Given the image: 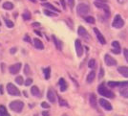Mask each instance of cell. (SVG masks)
<instances>
[{"label":"cell","mask_w":128,"mask_h":116,"mask_svg":"<svg viewBox=\"0 0 128 116\" xmlns=\"http://www.w3.org/2000/svg\"><path fill=\"white\" fill-rule=\"evenodd\" d=\"M0 116H11L6 109L4 105H0Z\"/></svg>","instance_id":"obj_21"},{"label":"cell","mask_w":128,"mask_h":116,"mask_svg":"<svg viewBox=\"0 0 128 116\" xmlns=\"http://www.w3.org/2000/svg\"><path fill=\"white\" fill-rule=\"evenodd\" d=\"M32 84V79H31V78H28V79L25 81V85H27V86L31 85Z\"/></svg>","instance_id":"obj_37"},{"label":"cell","mask_w":128,"mask_h":116,"mask_svg":"<svg viewBox=\"0 0 128 116\" xmlns=\"http://www.w3.org/2000/svg\"><path fill=\"white\" fill-rule=\"evenodd\" d=\"M32 26H34V27H39V26H40V23H38V22H34V23H32Z\"/></svg>","instance_id":"obj_47"},{"label":"cell","mask_w":128,"mask_h":116,"mask_svg":"<svg viewBox=\"0 0 128 116\" xmlns=\"http://www.w3.org/2000/svg\"><path fill=\"white\" fill-rule=\"evenodd\" d=\"M34 44L36 48H38L39 50H42L43 48H44V45H43L42 41H41L40 39H38V38H34Z\"/></svg>","instance_id":"obj_16"},{"label":"cell","mask_w":128,"mask_h":116,"mask_svg":"<svg viewBox=\"0 0 128 116\" xmlns=\"http://www.w3.org/2000/svg\"><path fill=\"white\" fill-rule=\"evenodd\" d=\"M30 1H31V2H32V3H34V2H36V0H30Z\"/></svg>","instance_id":"obj_52"},{"label":"cell","mask_w":128,"mask_h":116,"mask_svg":"<svg viewBox=\"0 0 128 116\" xmlns=\"http://www.w3.org/2000/svg\"><path fill=\"white\" fill-rule=\"evenodd\" d=\"M3 8L5 10H12L14 9V4L12 2H5V3H3Z\"/></svg>","instance_id":"obj_22"},{"label":"cell","mask_w":128,"mask_h":116,"mask_svg":"<svg viewBox=\"0 0 128 116\" xmlns=\"http://www.w3.org/2000/svg\"><path fill=\"white\" fill-rule=\"evenodd\" d=\"M125 0H118V2H120V3H123Z\"/></svg>","instance_id":"obj_50"},{"label":"cell","mask_w":128,"mask_h":116,"mask_svg":"<svg viewBox=\"0 0 128 116\" xmlns=\"http://www.w3.org/2000/svg\"><path fill=\"white\" fill-rule=\"evenodd\" d=\"M0 26H1V21H0Z\"/></svg>","instance_id":"obj_54"},{"label":"cell","mask_w":128,"mask_h":116,"mask_svg":"<svg viewBox=\"0 0 128 116\" xmlns=\"http://www.w3.org/2000/svg\"><path fill=\"white\" fill-rule=\"evenodd\" d=\"M67 3H68V5L71 9H73L74 8V6H75V0H67Z\"/></svg>","instance_id":"obj_36"},{"label":"cell","mask_w":128,"mask_h":116,"mask_svg":"<svg viewBox=\"0 0 128 116\" xmlns=\"http://www.w3.org/2000/svg\"><path fill=\"white\" fill-rule=\"evenodd\" d=\"M118 86H120V87H126V86H128V81H126V82H122V83H120Z\"/></svg>","instance_id":"obj_38"},{"label":"cell","mask_w":128,"mask_h":116,"mask_svg":"<svg viewBox=\"0 0 128 116\" xmlns=\"http://www.w3.org/2000/svg\"><path fill=\"white\" fill-rule=\"evenodd\" d=\"M34 33H36V35H38V36H39V37H42V35H41V33H40V32L34 31Z\"/></svg>","instance_id":"obj_49"},{"label":"cell","mask_w":128,"mask_h":116,"mask_svg":"<svg viewBox=\"0 0 128 116\" xmlns=\"http://www.w3.org/2000/svg\"><path fill=\"white\" fill-rule=\"evenodd\" d=\"M22 17H23L24 20H29V19H31V14H30L29 12H25V13L22 15Z\"/></svg>","instance_id":"obj_29"},{"label":"cell","mask_w":128,"mask_h":116,"mask_svg":"<svg viewBox=\"0 0 128 116\" xmlns=\"http://www.w3.org/2000/svg\"><path fill=\"white\" fill-rule=\"evenodd\" d=\"M112 53H114V54H120V49H116V48H113Z\"/></svg>","instance_id":"obj_41"},{"label":"cell","mask_w":128,"mask_h":116,"mask_svg":"<svg viewBox=\"0 0 128 116\" xmlns=\"http://www.w3.org/2000/svg\"><path fill=\"white\" fill-rule=\"evenodd\" d=\"M24 72H25L26 75H29L31 73V69H30V66L28 64H25V66H24Z\"/></svg>","instance_id":"obj_35"},{"label":"cell","mask_w":128,"mask_h":116,"mask_svg":"<svg viewBox=\"0 0 128 116\" xmlns=\"http://www.w3.org/2000/svg\"><path fill=\"white\" fill-rule=\"evenodd\" d=\"M98 103H100V105H102L104 109H106V110H108V111L112 110V105H111V104H110L107 100L102 99H102L98 100Z\"/></svg>","instance_id":"obj_10"},{"label":"cell","mask_w":128,"mask_h":116,"mask_svg":"<svg viewBox=\"0 0 128 116\" xmlns=\"http://www.w3.org/2000/svg\"><path fill=\"white\" fill-rule=\"evenodd\" d=\"M75 47H76V52L78 57H81L82 54H83V47L81 45V42H80V39H76Z\"/></svg>","instance_id":"obj_7"},{"label":"cell","mask_w":128,"mask_h":116,"mask_svg":"<svg viewBox=\"0 0 128 116\" xmlns=\"http://www.w3.org/2000/svg\"><path fill=\"white\" fill-rule=\"evenodd\" d=\"M0 1H1V0H0Z\"/></svg>","instance_id":"obj_56"},{"label":"cell","mask_w":128,"mask_h":116,"mask_svg":"<svg viewBox=\"0 0 128 116\" xmlns=\"http://www.w3.org/2000/svg\"><path fill=\"white\" fill-rule=\"evenodd\" d=\"M60 3H61L62 7H63V9H66V2H65V0H60Z\"/></svg>","instance_id":"obj_44"},{"label":"cell","mask_w":128,"mask_h":116,"mask_svg":"<svg viewBox=\"0 0 128 116\" xmlns=\"http://www.w3.org/2000/svg\"><path fill=\"white\" fill-rule=\"evenodd\" d=\"M58 104L60 106H69L68 103H67V101L63 100L61 97H58Z\"/></svg>","instance_id":"obj_27"},{"label":"cell","mask_w":128,"mask_h":116,"mask_svg":"<svg viewBox=\"0 0 128 116\" xmlns=\"http://www.w3.org/2000/svg\"><path fill=\"white\" fill-rule=\"evenodd\" d=\"M98 94L103 96V97L110 98V99L115 98V94L113 93L111 90H109L107 88L105 84H102L98 85Z\"/></svg>","instance_id":"obj_1"},{"label":"cell","mask_w":128,"mask_h":116,"mask_svg":"<svg viewBox=\"0 0 128 116\" xmlns=\"http://www.w3.org/2000/svg\"><path fill=\"white\" fill-rule=\"evenodd\" d=\"M43 71H44V76H45V79H46V80L50 79V76H51V68H50V67H47V68L44 69Z\"/></svg>","instance_id":"obj_25"},{"label":"cell","mask_w":128,"mask_h":116,"mask_svg":"<svg viewBox=\"0 0 128 116\" xmlns=\"http://www.w3.org/2000/svg\"><path fill=\"white\" fill-rule=\"evenodd\" d=\"M104 63H106V65H108V66H113V65H116L117 64V61L114 58H112L110 55L106 54L104 56Z\"/></svg>","instance_id":"obj_8"},{"label":"cell","mask_w":128,"mask_h":116,"mask_svg":"<svg viewBox=\"0 0 128 116\" xmlns=\"http://www.w3.org/2000/svg\"><path fill=\"white\" fill-rule=\"evenodd\" d=\"M94 4H95V6H96V8L104 10V13H105V15H106L107 17H108V16H110V9H109V6L106 4V2L95 1V2H94Z\"/></svg>","instance_id":"obj_4"},{"label":"cell","mask_w":128,"mask_h":116,"mask_svg":"<svg viewBox=\"0 0 128 116\" xmlns=\"http://www.w3.org/2000/svg\"><path fill=\"white\" fill-rule=\"evenodd\" d=\"M16 82L17 84H23V83H24V79H23V77L22 76H18V77H16Z\"/></svg>","instance_id":"obj_31"},{"label":"cell","mask_w":128,"mask_h":116,"mask_svg":"<svg viewBox=\"0 0 128 116\" xmlns=\"http://www.w3.org/2000/svg\"><path fill=\"white\" fill-rule=\"evenodd\" d=\"M96 103H98V101H96V94L92 93V94L90 95V104H91V105H92L93 107H96Z\"/></svg>","instance_id":"obj_17"},{"label":"cell","mask_w":128,"mask_h":116,"mask_svg":"<svg viewBox=\"0 0 128 116\" xmlns=\"http://www.w3.org/2000/svg\"><path fill=\"white\" fill-rule=\"evenodd\" d=\"M124 57L126 59V61L128 62V49H124Z\"/></svg>","instance_id":"obj_42"},{"label":"cell","mask_w":128,"mask_h":116,"mask_svg":"<svg viewBox=\"0 0 128 116\" xmlns=\"http://www.w3.org/2000/svg\"><path fill=\"white\" fill-rule=\"evenodd\" d=\"M62 116H67V115H66V114H63V115H62Z\"/></svg>","instance_id":"obj_53"},{"label":"cell","mask_w":128,"mask_h":116,"mask_svg":"<svg viewBox=\"0 0 128 116\" xmlns=\"http://www.w3.org/2000/svg\"><path fill=\"white\" fill-rule=\"evenodd\" d=\"M88 66L90 68H95V66H96V61L94 59H91L90 61H89V63H88Z\"/></svg>","instance_id":"obj_30"},{"label":"cell","mask_w":128,"mask_h":116,"mask_svg":"<svg viewBox=\"0 0 128 116\" xmlns=\"http://www.w3.org/2000/svg\"><path fill=\"white\" fill-rule=\"evenodd\" d=\"M120 95L123 96L124 98H128V86H126V87H122V90L120 91Z\"/></svg>","instance_id":"obj_23"},{"label":"cell","mask_w":128,"mask_h":116,"mask_svg":"<svg viewBox=\"0 0 128 116\" xmlns=\"http://www.w3.org/2000/svg\"><path fill=\"white\" fill-rule=\"evenodd\" d=\"M107 84H108L110 87H117V86H118L120 83H118V82H108Z\"/></svg>","instance_id":"obj_33"},{"label":"cell","mask_w":128,"mask_h":116,"mask_svg":"<svg viewBox=\"0 0 128 116\" xmlns=\"http://www.w3.org/2000/svg\"><path fill=\"white\" fill-rule=\"evenodd\" d=\"M44 14L48 16H58V13L53 12V11H51V10H45L44 11Z\"/></svg>","instance_id":"obj_26"},{"label":"cell","mask_w":128,"mask_h":116,"mask_svg":"<svg viewBox=\"0 0 128 116\" xmlns=\"http://www.w3.org/2000/svg\"><path fill=\"white\" fill-rule=\"evenodd\" d=\"M5 23H6V25H7V27H8V28H12V27H14V22H12V21H11L10 19H7V18H5Z\"/></svg>","instance_id":"obj_32"},{"label":"cell","mask_w":128,"mask_h":116,"mask_svg":"<svg viewBox=\"0 0 128 116\" xmlns=\"http://www.w3.org/2000/svg\"><path fill=\"white\" fill-rule=\"evenodd\" d=\"M78 33L81 37H83L84 39H90V35L88 34V32L86 31V29L83 26H80L78 27Z\"/></svg>","instance_id":"obj_9"},{"label":"cell","mask_w":128,"mask_h":116,"mask_svg":"<svg viewBox=\"0 0 128 116\" xmlns=\"http://www.w3.org/2000/svg\"><path fill=\"white\" fill-rule=\"evenodd\" d=\"M59 88H60L61 92H64L67 89V84H66V81L63 78H60V80H59Z\"/></svg>","instance_id":"obj_15"},{"label":"cell","mask_w":128,"mask_h":116,"mask_svg":"<svg viewBox=\"0 0 128 116\" xmlns=\"http://www.w3.org/2000/svg\"><path fill=\"white\" fill-rule=\"evenodd\" d=\"M112 46H113V48H116V49H120V45L118 41H117V40H115V41L112 42Z\"/></svg>","instance_id":"obj_34"},{"label":"cell","mask_w":128,"mask_h":116,"mask_svg":"<svg viewBox=\"0 0 128 116\" xmlns=\"http://www.w3.org/2000/svg\"><path fill=\"white\" fill-rule=\"evenodd\" d=\"M23 107H24V103L22 101H12L10 104V108L12 110L16 111V112H20L23 109Z\"/></svg>","instance_id":"obj_2"},{"label":"cell","mask_w":128,"mask_h":116,"mask_svg":"<svg viewBox=\"0 0 128 116\" xmlns=\"http://www.w3.org/2000/svg\"><path fill=\"white\" fill-rule=\"evenodd\" d=\"M96 1H100V2H107V0H96Z\"/></svg>","instance_id":"obj_51"},{"label":"cell","mask_w":128,"mask_h":116,"mask_svg":"<svg viewBox=\"0 0 128 116\" xmlns=\"http://www.w3.org/2000/svg\"><path fill=\"white\" fill-rule=\"evenodd\" d=\"M7 91L12 96H19L20 95V91L18 90V88L16 87L14 84H11V83H9V84H7Z\"/></svg>","instance_id":"obj_6"},{"label":"cell","mask_w":128,"mask_h":116,"mask_svg":"<svg viewBox=\"0 0 128 116\" xmlns=\"http://www.w3.org/2000/svg\"><path fill=\"white\" fill-rule=\"evenodd\" d=\"M47 98L51 103H54L56 102V94L52 89H49L47 92Z\"/></svg>","instance_id":"obj_14"},{"label":"cell","mask_w":128,"mask_h":116,"mask_svg":"<svg viewBox=\"0 0 128 116\" xmlns=\"http://www.w3.org/2000/svg\"><path fill=\"white\" fill-rule=\"evenodd\" d=\"M112 26L114 28H117V29H120V28H122L124 26V20L120 15H117L114 17V20L112 22Z\"/></svg>","instance_id":"obj_5"},{"label":"cell","mask_w":128,"mask_h":116,"mask_svg":"<svg viewBox=\"0 0 128 116\" xmlns=\"http://www.w3.org/2000/svg\"><path fill=\"white\" fill-rule=\"evenodd\" d=\"M24 40L27 42H31V38H30V37L29 36H25V37H24Z\"/></svg>","instance_id":"obj_45"},{"label":"cell","mask_w":128,"mask_h":116,"mask_svg":"<svg viewBox=\"0 0 128 116\" xmlns=\"http://www.w3.org/2000/svg\"><path fill=\"white\" fill-rule=\"evenodd\" d=\"M0 94H3V85L2 84H0Z\"/></svg>","instance_id":"obj_48"},{"label":"cell","mask_w":128,"mask_h":116,"mask_svg":"<svg viewBox=\"0 0 128 116\" xmlns=\"http://www.w3.org/2000/svg\"><path fill=\"white\" fill-rule=\"evenodd\" d=\"M52 38H53V41H54V43L56 44V48H58V50H61V48H62V45H61V42L59 41L58 39L56 38V36H53V37H52Z\"/></svg>","instance_id":"obj_20"},{"label":"cell","mask_w":128,"mask_h":116,"mask_svg":"<svg viewBox=\"0 0 128 116\" xmlns=\"http://www.w3.org/2000/svg\"><path fill=\"white\" fill-rule=\"evenodd\" d=\"M43 6L46 7V8H48V9H50L51 11H53V12H56V13H59V12H60L58 8H56V7L54 5H52L51 3H43Z\"/></svg>","instance_id":"obj_18"},{"label":"cell","mask_w":128,"mask_h":116,"mask_svg":"<svg viewBox=\"0 0 128 116\" xmlns=\"http://www.w3.org/2000/svg\"><path fill=\"white\" fill-rule=\"evenodd\" d=\"M41 106H42L43 108H50V105H48V104L45 103V102H42V103H41Z\"/></svg>","instance_id":"obj_40"},{"label":"cell","mask_w":128,"mask_h":116,"mask_svg":"<svg viewBox=\"0 0 128 116\" xmlns=\"http://www.w3.org/2000/svg\"><path fill=\"white\" fill-rule=\"evenodd\" d=\"M16 51H17V49H16V47H12V48H11V50H10V53H11V54H16Z\"/></svg>","instance_id":"obj_43"},{"label":"cell","mask_w":128,"mask_h":116,"mask_svg":"<svg viewBox=\"0 0 128 116\" xmlns=\"http://www.w3.org/2000/svg\"><path fill=\"white\" fill-rule=\"evenodd\" d=\"M41 1H46V0H41Z\"/></svg>","instance_id":"obj_55"},{"label":"cell","mask_w":128,"mask_h":116,"mask_svg":"<svg viewBox=\"0 0 128 116\" xmlns=\"http://www.w3.org/2000/svg\"><path fill=\"white\" fill-rule=\"evenodd\" d=\"M89 11H90L89 6L84 4V3H80V4H78V7H76V12H78V14L81 16H86V15L89 13Z\"/></svg>","instance_id":"obj_3"},{"label":"cell","mask_w":128,"mask_h":116,"mask_svg":"<svg viewBox=\"0 0 128 116\" xmlns=\"http://www.w3.org/2000/svg\"><path fill=\"white\" fill-rule=\"evenodd\" d=\"M95 77H96L95 71H91L90 73L88 74V76H87V83H88V84H91V83L94 81Z\"/></svg>","instance_id":"obj_19"},{"label":"cell","mask_w":128,"mask_h":116,"mask_svg":"<svg viewBox=\"0 0 128 116\" xmlns=\"http://www.w3.org/2000/svg\"><path fill=\"white\" fill-rule=\"evenodd\" d=\"M31 93H32L34 96H38V95H39V89H38V87L36 86V85L32 86V88H31Z\"/></svg>","instance_id":"obj_24"},{"label":"cell","mask_w":128,"mask_h":116,"mask_svg":"<svg viewBox=\"0 0 128 116\" xmlns=\"http://www.w3.org/2000/svg\"><path fill=\"white\" fill-rule=\"evenodd\" d=\"M84 19H85L87 23H90V24H94L95 23V18L93 16H86Z\"/></svg>","instance_id":"obj_28"},{"label":"cell","mask_w":128,"mask_h":116,"mask_svg":"<svg viewBox=\"0 0 128 116\" xmlns=\"http://www.w3.org/2000/svg\"><path fill=\"white\" fill-rule=\"evenodd\" d=\"M94 32H95V34H96V38L98 39V41L100 42L102 44H106V40H105V38H104V37L102 36V34L100 33V32L98 31L96 28H94Z\"/></svg>","instance_id":"obj_12"},{"label":"cell","mask_w":128,"mask_h":116,"mask_svg":"<svg viewBox=\"0 0 128 116\" xmlns=\"http://www.w3.org/2000/svg\"><path fill=\"white\" fill-rule=\"evenodd\" d=\"M20 69H21V63H14V64L11 65L9 70H10L11 74H17L20 71Z\"/></svg>","instance_id":"obj_11"},{"label":"cell","mask_w":128,"mask_h":116,"mask_svg":"<svg viewBox=\"0 0 128 116\" xmlns=\"http://www.w3.org/2000/svg\"><path fill=\"white\" fill-rule=\"evenodd\" d=\"M42 115L43 116H50V114H49L48 111H43V112H42Z\"/></svg>","instance_id":"obj_46"},{"label":"cell","mask_w":128,"mask_h":116,"mask_svg":"<svg viewBox=\"0 0 128 116\" xmlns=\"http://www.w3.org/2000/svg\"><path fill=\"white\" fill-rule=\"evenodd\" d=\"M118 73L120 74H122L123 77L128 78V67L127 66H120V67H118Z\"/></svg>","instance_id":"obj_13"},{"label":"cell","mask_w":128,"mask_h":116,"mask_svg":"<svg viewBox=\"0 0 128 116\" xmlns=\"http://www.w3.org/2000/svg\"><path fill=\"white\" fill-rule=\"evenodd\" d=\"M103 76H104V70H103L102 67H100V75H98V79H102Z\"/></svg>","instance_id":"obj_39"}]
</instances>
